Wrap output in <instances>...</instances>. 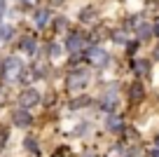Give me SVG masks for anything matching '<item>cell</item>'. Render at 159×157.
<instances>
[{
	"instance_id": "13",
	"label": "cell",
	"mask_w": 159,
	"mask_h": 157,
	"mask_svg": "<svg viewBox=\"0 0 159 157\" xmlns=\"http://www.w3.org/2000/svg\"><path fill=\"white\" fill-rule=\"evenodd\" d=\"M150 35H152V26H150V24H145V21H143V24L138 26V38H140V40H148Z\"/></svg>"
},
{
	"instance_id": "30",
	"label": "cell",
	"mask_w": 159,
	"mask_h": 157,
	"mask_svg": "<svg viewBox=\"0 0 159 157\" xmlns=\"http://www.w3.org/2000/svg\"><path fill=\"white\" fill-rule=\"evenodd\" d=\"M157 145H159V134H157Z\"/></svg>"
},
{
	"instance_id": "25",
	"label": "cell",
	"mask_w": 159,
	"mask_h": 157,
	"mask_svg": "<svg viewBox=\"0 0 159 157\" xmlns=\"http://www.w3.org/2000/svg\"><path fill=\"white\" fill-rule=\"evenodd\" d=\"M2 12H5V0H0V17H2Z\"/></svg>"
},
{
	"instance_id": "9",
	"label": "cell",
	"mask_w": 159,
	"mask_h": 157,
	"mask_svg": "<svg viewBox=\"0 0 159 157\" xmlns=\"http://www.w3.org/2000/svg\"><path fill=\"white\" fill-rule=\"evenodd\" d=\"M33 21H35V26H38V28H45V26L52 21L49 10H38V12H35V17H33Z\"/></svg>"
},
{
	"instance_id": "7",
	"label": "cell",
	"mask_w": 159,
	"mask_h": 157,
	"mask_svg": "<svg viewBox=\"0 0 159 157\" xmlns=\"http://www.w3.org/2000/svg\"><path fill=\"white\" fill-rule=\"evenodd\" d=\"M12 122H14L16 127H28V124L33 122V117L28 115V108H21V110H16V113H12Z\"/></svg>"
},
{
	"instance_id": "24",
	"label": "cell",
	"mask_w": 159,
	"mask_h": 157,
	"mask_svg": "<svg viewBox=\"0 0 159 157\" xmlns=\"http://www.w3.org/2000/svg\"><path fill=\"white\" fill-rule=\"evenodd\" d=\"M24 2H26L28 7H35V5H38V0H24Z\"/></svg>"
},
{
	"instance_id": "2",
	"label": "cell",
	"mask_w": 159,
	"mask_h": 157,
	"mask_svg": "<svg viewBox=\"0 0 159 157\" xmlns=\"http://www.w3.org/2000/svg\"><path fill=\"white\" fill-rule=\"evenodd\" d=\"M87 84H89V73L87 70H70L68 73V80H66L68 92H82V89H87Z\"/></svg>"
},
{
	"instance_id": "14",
	"label": "cell",
	"mask_w": 159,
	"mask_h": 157,
	"mask_svg": "<svg viewBox=\"0 0 159 157\" xmlns=\"http://www.w3.org/2000/svg\"><path fill=\"white\" fill-rule=\"evenodd\" d=\"M61 54H63V47L56 45V42H52L49 45V56H52V59H61Z\"/></svg>"
},
{
	"instance_id": "22",
	"label": "cell",
	"mask_w": 159,
	"mask_h": 157,
	"mask_svg": "<svg viewBox=\"0 0 159 157\" xmlns=\"http://www.w3.org/2000/svg\"><path fill=\"white\" fill-rule=\"evenodd\" d=\"M148 157H159V145L154 148V150H150V152H148Z\"/></svg>"
},
{
	"instance_id": "1",
	"label": "cell",
	"mask_w": 159,
	"mask_h": 157,
	"mask_svg": "<svg viewBox=\"0 0 159 157\" xmlns=\"http://www.w3.org/2000/svg\"><path fill=\"white\" fill-rule=\"evenodd\" d=\"M21 70H24L21 61L16 59V56H7V59L2 61V68H0V75H2V80H5V82H14V80H19Z\"/></svg>"
},
{
	"instance_id": "11",
	"label": "cell",
	"mask_w": 159,
	"mask_h": 157,
	"mask_svg": "<svg viewBox=\"0 0 159 157\" xmlns=\"http://www.w3.org/2000/svg\"><path fill=\"white\" fill-rule=\"evenodd\" d=\"M143 94H145L143 82H134V84L129 87V96L134 98V101H140V98H143Z\"/></svg>"
},
{
	"instance_id": "5",
	"label": "cell",
	"mask_w": 159,
	"mask_h": 157,
	"mask_svg": "<svg viewBox=\"0 0 159 157\" xmlns=\"http://www.w3.org/2000/svg\"><path fill=\"white\" fill-rule=\"evenodd\" d=\"M84 47V35L82 33H68V40H66V49L68 52H77V49H82Z\"/></svg>"
},
{
	"instance_id": "20",
	"label": "cell",
	"mask_w": 159,
	"mask_h": 157,
	"mask_svg": "<svg viewBox=\"0 0 159 157\" xmlns=\"http://www.w3.org/2000/svg\"><path fill=\"white\" fill-rule=\"evenodd\" d=\"M56 28H59V31L66 28V19H63V17H59V19H56Z\"/></svg>"
},
{
	"instance_id": "18",
	"label": "cell",
	"mask_w": 159,
	"mask_h": 157,
	"mask_svg": "<svg viewBox=\"0 0 159 157\" xmlns=\"http://www.w3.org/2000/svg\"><path fill=\"white\" fill-rule=\"evenodd\" d=\"M136 73L145 75V73H148V64H145V61H136Z\"/></svg>"
},
{
	"instance_id": "19",
	"label": "cell",
	"mask_w": 159,
	"mask_h": 157,
	"mask_svg": "<svg viewBox=\"0 0 159 157\" xmlns=\"http://www.w3.org/2000/svg\"><path fill=\"white\" fill-rule=\"evenodd\" d=\"M26 148H28V150H33V152H38V141H35V138H26Z\"/></svg>"
},
{
	"instance_id": "21",
	"label": "cell",
	"mask_w": 159,
	"mask_h": 157,
	"mask_svg": "<svg viewBox=\"0 0 159 157\" xmlns=\"http://www.w3.org/2000/svg\"><path fill=\"white\" fill-rule=\"evenodd\" d=\"M7 141V129H0V145Z\"/></svg>"
},
{
	"instance_id": "29",
	"label": "cell",
	"mask_w": 159,
	"mask_h": 157,
	"mask_svg": "<svg viewBox=\"0 0 159 157\" xmlns=\"http://www.w3.org/2000/svg\"><path fill=\"white\" fill-rule=\"evenodd\" d=\"M54 2H56V5H59V2H63V0H54Z\"/></svg>"
},
{
	"instance_id": "23",
	"label": "cell",
	"mask_w": 159,
	"mask_h": 157,
	"mask_svg": "<svg viewBox=\"0 0 159 157\" xmlns=\"http://www.w3.org/2000/svg\"><path fill=\"white\" fill-rule=\"evenodd\" d=\"M119 150H122V148H112V152H110V157H119Z\"/></svg>"
},
{
	"instance_id": "12",
	"label": "cell",
	"mask_w": 159,
	"mask_h": 157,
	"mask_svg": "<svg viewBox=\"0 0 159 157\" xmlns=\"http://www.w3.org/2000/svg\"><path fill=\"white\" fill-rule=\"evenodd\" d=\"M12 101V89L7 84H0V106H7Z\"/></svg>"
},
{
	"instance_id": "4",
	"label": "cell",
	"mask_w": 159,
	"mask_h": 157,
	"mask_svg": "<svg viewBox=\"0 0 159 157\" xmlns=\"http://www.w3.org/2000/svg\"><path fill=\"white\" fill-rule=\"evenodd\" d=\"M19 103H21V108H33V106L40 103V94L35 89H24L19 94Z\"/></svg>"
},
{
	"instance_id": "6",
	"label": "cell",
	"mask_w": 159,
	"mask_h": 157,
	"mask_svg": "<svg viewBox=\"0 0 159 157\" xmlns=\"http://www.w3.org/2000/svg\"><path fill=\"white\" fill-rule=\"evenodd\" d=\"M119 106V96L117 92H108L103 98H101V108L105 110V113H115V108Z\"/></svg>"
},
{
	"instance_id": "15",
	"label": "cell",
	"mask_w": 159,
	"mask_h": 157,
	"mask_svg": "<svg viewBox=\"0 0 159 157\" xmlns=\"http://www.w3.org/2000/svg\"><path fill=\"white\" fill-rule=\"evenodd\" d=\"M91 98L89 96H82V98H75V101H70V108H82V106H89Z\"/></svg>"
},
{
	"instance_id": "17",
	"label": "cell",
	"mask_w": 159,
	"mask_h": 157,
	"mask_svg": "<svg viewBox=\"0 0 159 157\" xmlns=\"http://www.w3.org/2000/svg\"><path fill=\"white\" fill-rule=\"evenodd\" d=\"M19 80H21L24 84H28V82H33V80H35V73H33V70H21Z\"/></svg>"
},
{
	"instance_id": "8",
	"label": "cell",
	"mask_w": 159,
	"mask_h": 157,
	"mask_svg": "<svg viewBox=\"0 0 159 157\" xmlns=\"http://www.w3.org/2000/svg\"><path fill=\"white\" fill-rule=\"evenodd\" d=\"M105 127H108L110 131H122V129H124V120H122V115L108 113V120H105Z\"/></svg>"
},
{
	"instance_id": "16",
	"label": "cell",
	"mask_w": 159,
	"mask_h": 157,
	"mask_svg": "<svg viewBox=\"0 0 159 157\" xmlns=\"http://www.w3.org/2000/svg\"><path fill=\"white\" fill-rule=\"evenodd\" d=\"M112 40L117 45H126V33L124 31H112Z\"/></svg>"
},
{
	"instance_id": "26",
	"label": "cell",
	"mask_w": 159,
	"mask_h": 157,
	"mask_svg": "<svg viewBox=\"0 0 159 157\" xmlns=\"http://www.w3.org/2000/svg\"><path fill=\"white\" fill-rule=\"evenodd\" d=\"M154 59H159V47H157V49H154Z\"/></svg>"
},
{
	"instance_id": "27",
	"label": "cell",
	"mask_w": 159,
	"mask_h": 157,
	"mask_svg": "<svg viewBox=\"0 0 159 157\" xmlns=\"http://www.w3.org/2000/svg\"><path fill=\"white\" fill-rule=\"evenodd\" d=\"M152 33H157V35H159V26H154V28H152Z\"/></svg>"
},
{
	"instance_id": "28",
	"label": "cell",
	"mask_w": 159,
	"mask_h": 157,
	"mask_svg": "<svg viewBox=\"0 0 159 157\" xmlns=\"http://www.w3.org/2000/svg\"><path fill=\"white\" fill-rule=\"evenodd\" d=\"M84 157H96V155H91V152H87V155H84Z\"/></svg>"
},
{
	"instance_id": "3",
	"label": "cell",
	"mask_w": 159,
	"mask_h": 157,
	"mask_svg": "<svg viewBox=\"0 0 159 157\" xmlns=\"http://www.w3.org/2000/svg\"><path fill=\"white\" fill-rule=\"evenodd\" d=\"M87 61L91 66H96V68H103V66L110 64V54L103 47H89L87 49Z\"/></svg>"
},
{
	"instance_id": "10",
	"label": "cell",
	"mask_w": 159,
	"mask_h": 157,
	"mask_svg": "<svg viewBox=\"0 0 159 157\" xmlns=\"http://www.w3.org/2000/svg\"><path fill=\"white\" fill-rule=\"evenodd\" d=\"M19 47H21V52H24V54H35V38L24 35V38H21V42H19Z\"/></svg>"
}]
</instances>
